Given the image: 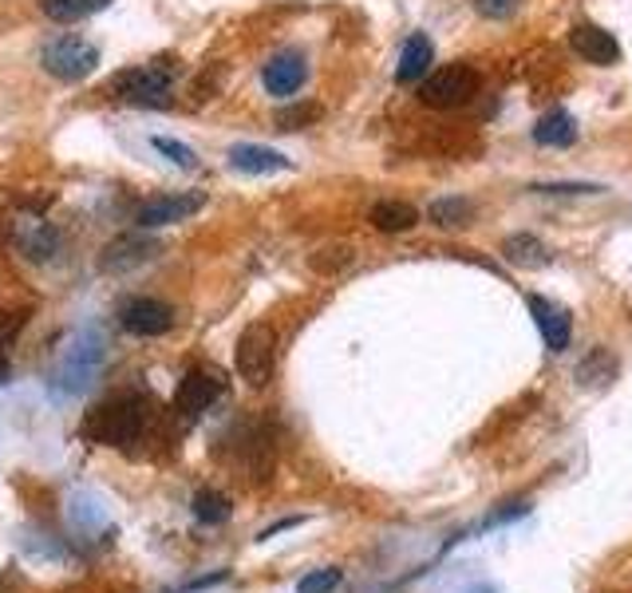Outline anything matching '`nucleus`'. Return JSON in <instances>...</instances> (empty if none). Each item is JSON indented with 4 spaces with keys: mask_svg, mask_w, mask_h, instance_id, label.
<instances>
[{
    "mask_svg": "<svg viewBox=\"0 0 632 593\" xmlns=\"http://www.w3.org/2000/svg\"><path fill=\"white\" fill-rule=\"evenodd\" d=\"M321 115H324V107H321V104H293V107H281L273 123H277L281 131H301V127H312V123H317Z\"/></svg>",
    "mask_w": 632,
    "mask_h": 593,
    "instance_id": "b1692460",
    "label": "nucleus"
},
{
    "mask_svg": "<svg viewBox=\"0 0 632 593\" xmlns=\"http://www.w3.org/2000/svg\"><path fill=\"white\" fill-rule=\"evenodd\" d=\"M526 305H529V312H534V321H538L546 348H550V353H561V348H570V336H573L570 312L561 309V305L546 301V297H538V293H529Z\"/></svg>",
    "mask_w": 632,
    "mask_h": 593,
    "instance_id": "f8f14e48",
    "label": "nucleus"
},
{
    "mask_svg": "<svg viewBox=\"0 0 632 593\" xmlns=\"http://www.w3.org/2000/svg\"><path fill=\"white\" fill-rule=\"evenodd\" d=\"M146 404L139 395H111L107 404H99L83 424V436L107 448H135L139 439L146 436Z\"/></svg>",
    "mask_w": 632,
    "mask_h": 593,
    "instance_id": "f257e3e1",
    "label": "nucleus"
},
{
    "mask_svg": "<svg viewBox=\"0 0 632 593\" xmlns=\"http://www.w3.org/2000/svg\"><path fill=\"white\" fill-rule=\"evenodd\" d=\"M206 206V194H163V198H146L135 206V226L139 229H158V226H175V222H187L190 214Z\"/></svg>",
    "mask_w": 632,
    "mask_h": 593,
    "instance_id": "0eeeda50",
    "label": "nucleus"
},
{
    "mask_svg": "<svg viewBox=\"0 0 632 593\" xmlns=\"http://www.w3.org/2000/svg\"><path fill=\"white\" fill-rule=\"evenodd\" d=\"M9 380V360H0V384Z\"/></svg>",
    "mask_w": 632,
    "mask_h": 593,
    "instance_id": "c756f323",
    "label": "nucleus"
},
{
    "mask_svg": "<svg viewBox=\"0 0 632 593\" xmlns=\"http://www.w3.org/2000/svg\"><path fill=\"white\" fill-rule=\"evenodd\" d=\"M104 356H107V344L99 333L83 329L80 336H72V344L63 348L60 365L52 372V392L56 395H80L95 384V376L104 368Z\"/></svg>",
    "mask_w": 632,
    "mask_h": 593,
    "instance_id": "f03ea898",
    "label": "nucleus"
},
{
    "mask_svg": "<svg viewBox=\"0 0 632 593\" xmlns=\"http://www.w3.org/2000/svg\"><path fill=\"white\" fill-rule=\"evenodd\" d=\"M427 218L436 222V226H443V229L470 226V218H475V202H467V198H458V194L436 198V202L427 206Z\"/></svg>",
    "mask_w": 632,
    "mask_h": 593,
    "instance_id": "aec40b11",
    "label": "nucleus"
},
{
    "mask_svg": "<svg viewBox=\"0 0 632 593\" xmlns=\"http://www.w3.org/2000/svg\"><path fill=\"white\" fill-rule=\"evenodd\" d=\"M368 222H372L380 234H407V229L419 222V210H415L412 202L387 198V202H375L372 214H368Z\"/></svg>",
    "mask_w": 632,
    "mask_h": 593,
    "instance_id": "a211bd4d",
    "label": "nucleus"
},
{
    "mask_svg": "<svg viewBox=\"0 0 632 593\" xmlns=\"http://www.w3.org/2000/svg\"><path fill=\"white\" fill-rule=\"evenodd\" d=\"M151 146H155V151H158L163 158H170L175 167H182V170H194V167H198V155L190 151L187 143H178V139L155 135V139H151Z\"/></svg>",
    "mask_w": 632,
    "mask_h": 593,
    "instance_id": "393cba45",
    "label": "nucleus"
},
{
    "mask_svg": "<svg viewBox=\"0 0 632 593\" xmlns=\"http://www.w3.org/2000/svg\"><path fill=\"white\" fill-rule=\"evenodd\" d=\"M341 585V570H312L297 582V593H332Z\"/></svg>",
    "mask_w": 632,
    "mask_h": 593,
    "instance_id": "bb28decb",
    "label": "nucleus"
},
{
    "mask_svg": "<svg viewBox=\"0 0 632 593\" xmlns=\"http://www.w3.org/2000/svg\"><path fill=\"white\" fill-rule=\"evenodd\" d=\"M522 0H475V12L478 16H487V21H506L518 12Z\"/></svg>",
    "mask_w": 632,
    "mask_h": 593,
    "instance_id": "cd10ccee",
    "label": "nucleus"
},
{
    "mask_svg": "<svg viewBox=\"0 0 632 593\" xmlns=\"http://www.w3.org/2000/svg\"><path fill=\"white\" fill-rule=\"evenodd\" d=\"M151 258H158V241L155 238H143V234H123L104 246L99 253V270L104 273H131L139 265H146Z\"/></svg>",
    "mask_w": 632,
    "mask_h": 593,
    "instance_id": "1a4fd4ad",
    "label": "nucleus"
},
{
    "mask_svg": "<svg viewBox=\"0 0 632 593\" xmlns=\"http://www.w3.org/2000/svg\"><path fill=\"white\" fill-rule=\"evenodd\" d=\"M229 167L241 170V175H277V170H289L293 158H285L273 146L261 143H234L229 146Z\"/></svg>",
    "mask_w": 632,
    "mask_h": 593,
    "instance_id": "4468645a",
    "label": "nucleus"
},
{
    "mask_svg": "<svg viewBox=\"0 0 632 593\" xmlns=\"http://www.w3.org/2000/svg\"><path fill=\"white\" fill-rule=\"evenodd\" d=\"M16 246H21V253L32 261H52L56 253H60V229H56L52 222L32 218L16 229Z\"/></svg>",
    "mask_w": 632,
    "mask_h": 593,
    "instance_id": "dca6fc26",
    "label": "nucleus"
},
{
    "mask_svg": "<svg viewBox=\"0 0 632 593\" xmlns=\"http://www.w3.org/2000/svg\"><path fill=\"white\" fill-rule=\"evenodd\" d=\"M170 87H175V68H166L163 60L127 68L111 80V95L131 107H166L170 104Z\"/></svg>",
    "mask_w": 632,
    "mask_h": 593,
    "instance_id": "20e7f679",
    "label": "nucleus"
},
{
    "mask_svg": "<svg viewBox=\"0 0 632 593\" xmlns=\"http://www.w3.org/2000/svg\"><path fill=\"white\" fill-rule=\"evenodd\" d=\"M111 0H40V9L48 21L56 24H75V21H87L95 16L99 9H107Z\"/></svg>",
    "mask_w": 632,
    "mask_h": 593,
    "instance_id": "412c9836",
    "label": "nucleus"
},
{
    "mask_svg": "<svg viewBox=\"0 0 632 593\" xmlns=\"http://www.w3.org/2000/svg\"><path fill=\"white\" fill-rule=\"evenodd\" d=\"M529 194H601L597 182H529Z\"/></svg>",
    "mask_w": 632,
    "mask_h": 593,
    "instance_id": "a878e982",
    "label": "nucleus"
},
{
    "mask_svg": "<svg viewBox=\"0 0 632 593\" xmlns=\"http://www.w3.org/2000/svg\"><path fill=\"white\" fill-rule=\"evenodd\" d=\"M119 321H123V329L131 336H163L175 324V312H170V305L155 301V297H135V301L123 305Z\"/></svg>",
    "mask_w": 632,
    "mask_h": 593,
    "instance_id": "9b49d317",
    "label": "nucleus"
},
{
    "mask_svg": "<svg viewBox=\"0 0 632 593\" xmlns=\"http://www.w3.org/2000/svg\"><path fill=\"white\" fill-rule=\"evenodd\" d=\"M194 519L202 526H222L229 519V499L218 490H198L194 495Z\"/></svg>",
    "mask_w": 632,
    "mask_h": 593,
    "instance_id": "5701e85b",
    "label": "nucleus"
},
{
    "mask_svg": "<svg viewBox=\"0 0 632 593\" xmlns=\"http://www.w3.org/2000/svg\"><path fill=\"white\" fill-rule=\"evenodd\" d=\"M305 80H309V60H305L301 52H293V48L277 52L265 68H261V84H265L270 95H277V99L297 95L305 87Z\"/></svg>",
    "mask_w": 632,
    "mask_h": 593,
    "instance_id": "6e6552de",
    "label": "nucleus"
},
{
    "mask_svg": "<svg viewBox=\"0 0 632 593\" xmlns=\"http://www.w3.org/2000/svg\"><path fill=\"white\" fill-rule=\"evenodd\" d=\"M431 60H436V44L424 32H412L395 63V84H424L427 72H431Z\"/></svg>",
    "mask_w": 632,
    "mask_h": 593,
    "instance_id": "2eb2a0df",
    "label": "nucleus"
},
{
    "mask_svg": "<svg viewBox=\"0 0 632 593\" xmlns=\"http://www.w3.org/2000/svg\"><path fill=\"white\" fill-rule=\"evenodd\" d=\"M570 44L581 60L597 63V68H612V63L621 60V44L612 40V32L597 28V24H577L570 32Z\"/></svg>",
    "mask_w": 632,
    "mask_h": 593,
    "instance_id": "ddd939ff",
    "label": "nucleus"
},
{
    "mask_svg": "<svg viewBox=\"0 0 632 593\" xmlns=\"http://www.w3.org/2000/svg\"><path fill=\"white\" fill-rule=\"evenodd\" d=\"M482 87V75L470 63H443L436 72H427V80L419 84V104L436 107V111H458Z\"/></svg>",
    "mask_w": 632,
    "mask_h": 593,
    "instance_id": "7ed1b4c3",
    "label": "nucleus"
},
{
    "mask_svg": "<svg viewBox=\"0 0 632 593\" xmlns=\"http://www.w3.org/2000/svg\"><path fill=\"white\" fill-rule=\"evenodd\" d=\"M577 139V119L570 111H550L541 115L538 127H534V143L538 146H570Z\"/></svg>",
    "mask_w": 632,
    "mask_h": 593,
    "instance_id": "6ab92c4d",
    "label": "nucleus"
},
{
    "mask_svg": "<svg viewBox=\"0 0 632 593\" xmlns=\"http://www.w3.org/2000/svg\"><path fill=\"white\" fill-rule=\"evenodd\" d=\"M21 324H24L21 312H0V348H4V344L16 336V329H21Z\"/></svg>",
    "mask_w": 632,
    "mask_h": 593,
    "instance_id": "c85d7f7f",
    "label": "nucleus"
},
{
    "mask_svg": "<svg viewBox=\"0 0 632 593\" xmlns=\"http://www.w3.org/2000/svg\"><path fill=\"white\" fill-rule=\"evenodd\" d=\"M502 258H506L510 265H518V270H546L553 261V250L538 234H510V238L502 241Z\"/></svg>",
    "mask_w": 632,
    "mask_h": 593,
    "instance_id": "f3484780",
    "label": "nucleus"
},
{
    "mask_svg": "<svg viewBox=\"0 0 632 593\" xmlns=\"http://www.w3.org/2000/svg\"><path fill=\"white\" fill-rule=\"evenodd\" d=\"M273 360H277V341H273L270 324H249L246 333L238 336V348H234V365L246 384L265 388L273 376Z\"/></svg>",
    "mask_w": 632,
    "mask_h": 593,
    "instance_id": "423d86ee",
    "label": "nucleus"
},
{
    "mask_svg": "<svg viewBox=\"0 0 632 593\" xmlns=\"http://www.w3.org/2000/svg\"><path fill=\"white\" fill-rule=\"evenodd\" d=\"M612 376H617V356H612L609 348H593V353L577 365L581 388H605Z\"/></svg>",
    "mask_w": 632,
    "mask_h": 593,
    "instance_id": "4be33fe9",
    "label": "nucleus"
},
{
    "mask_svg": "<svg viewBox=\"0 0 632 593\" xmlns=\"http://www.w3.org/2000/svg\"><path fill=\"white\" fill-rule=\"evenodd\" d=\"M40 68L48 75H56L60 84H80L99 68V48L83 36H60V40L44 44Z\"/></svg>",
    "mask_w": 632,
    "mask_h": 593,
    "instance_id": "39448f33",
    "label": "nucleus"
},
{
    "mask_svg": "<svg viewBox=\"0 0 632 593\" xmlns=\"http://www.w3.org/2000/svg\"><path fill=\"white\" fill-rule=\"evenodd\" d=\"M222 395V380L214 372H202V368H194V372L182 376V384H178L175 392V412H182L187 419L202 416V412H210V407L218 404Z\"/></svg>",
    "mask_w": 632,
    "mask_h": 593,
    "instance_id": "9d476101",
    "label": "nucleus"
}]
</instances>
